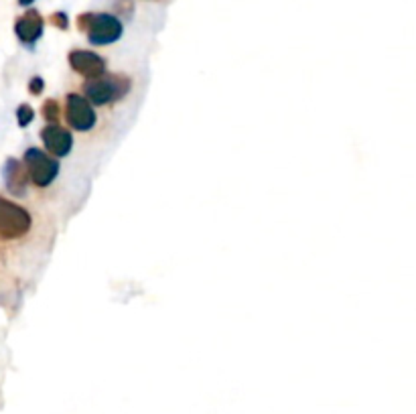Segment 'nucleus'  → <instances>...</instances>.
Masks as SVG:
<instances>
[{"label": "nucleus", "mask_w": 416, "mask_h": 414, "mask_svg": "<svg viewBox=\"0 0 416 414\" xmlns=\"http://www.w3.org/2000/svg\"><path fill=\"white\" fill-rule=\"evenodd\" d=\"M132 92V77L126 73H106L95 79H86L82 86V93L92 102L95 108L112 106L128 98Z\"/></svg>", "instance_id": "obj_1"}, {"label": "nucleus", "mask_w": 416, "mask_h": 414, "mask_svg": "<svg viewBox=\"0 0 416 414\" xmlns=\"http://www.w3.org/2000/svg\"><path fill=\"white\" fill-rule=\"evenodd\" d=\"M75 24L93 47L114 45L124 35V23L114 13H82Z\"/></svg>", "instance_id": "obj_2"}, {"label": "nucleus", "mask_w": 416, "mask_h": 414, "mask_svg": "<svg viewBox=\"0 0 416 414\" xmlns=\"http://www.w3.org/2000/svg\"><path fill=\"white\" fill-rule=\"evenodd\" d=\"M33 230V215L21 204L0 195V242H19Z\"/></svg>", "instance_id": "obj_3"}, {"label": "nucleus", "mask_w": 416, "mask_h": 414, "mask_svg": "<svg viewBox=\"0 0 416 414\" xmlns=\"http://www.w3.org/2000/svg\"><path fill=\"white\" fill-rule=\"evenodd\" d=\"M23 162L31 185L37 189H47L55 183V179L59 177L61 171V162L59 159H55L53 155H49L45 148L39 146H31L26 148L23 155Z\"/></svg>", "instance_id": "obj_4"}, {"label": "nucleus", "mask_w": 416, "mask_h": 414, "mask_svg": "<svg viewBox=\"0 0 416 414\" xmlns=\"http://www.w3.org/2000/svg\"><path fill=\"white\" fill-rule=\"evenodd\" d=\"M63 118H66V124L75 132H90L98 124L95 106L84 93L77 92H70L66 95Z\"/></svg>", "instance_id": "obj_5"}, {"label": "nucleus", "mask_w": 416, "mask_h": 414, "mask_svg": "<svg viewBox=\"0 0 416 414\" xmlns=\"http://www.w3.org/2000/svg\"><path fill=\"white\" fill-rule=\"evenodd\" d=\"M68 63L73 73L84 79H95L108 73V61L104 55L92 49H71L68 53Z\"/></svg>", "instance_id": "obj_6"}, {"label": "nucleus", "mask_w": 416, "mask_h": 414, "mask_svg": "<svg viewBox=\"0 0 416 414\" xmlns=\"http://www.w3.org/2000/svg\"><path fill=\"white\" fill-rule=\"evenodd\" d=\"M41 140H43V146L49 155H53L55 159H63L68 157L71 151H73V132H71L70 126H63V124H47L41 128Z\"/></svg>", "instance_id": "obj_7"}, {"label": "nucleus", "mask_w": 416, "mask_h": 414, "mask_svg": "<svg viewBox=\"0 0 416 414\" xmlns=\"http://www.w3.org/2000/svg\"><path fill=\"white\" fill-rule=\"evenodd\" d=\"M43 31H45V19L35 8H29L15 21V35L24 47L35 45L43 37Z\"/></svg>", "instance_id": "obj_8"}, {"label": "nucleus", "mask_w": 416, "mask_h": 414, "mask_svg": "<svg viewBox=\"0 0 416 414\" xmlns=\"http://www.w3.org/2000/svg\"><path fill=\"white\" fill-rule=\"evenodd\" d=\"M2 175H4V185L6 189L15 195V197H24L26 189H29V173L24 169V162L19 159H6L4 167H2Z\"/></svg>", "instance_id": "obj_9"}, {"label": "nucleus", "mask_w": 416, "mask_h": 414, "mask_svg": "<svg viewBox=\"0 0 416 414\" xmlns=\"http://www.w3.org/2000/svg\"><path fill=\"white\" fill-rule=\"evenodd\" d=\"M41 116L45 118L47 124H59V120L63 116V106L55 98H49L41 106Z\"/></svg>", "instance_id": "obj_10"}, {"label": "nucleus", "mask_w": 416, "mask_h": 414, "mask_svg": "<svg viewBox=\"0 0 416 414\" xmlns=\"http://www.w3.org/2000/svg\"><path fill=\"white\" fill-rule=\"evenodd\" d=\"M114 15L122 17V19H132L134 2L132 0H114Z\"/></svg>", "instance_id": "obj_11"}, {"label": "nucleus", "mask_w": 416, "mask_h": 414, "mask_svg": "<svg viewBox=\"0 0 416 414\" xmlns=\"http://www.w3.org/2000/svg\"><path fill=\"white\" fill-rule=\"evenodd\" d=\"M33 120H35V110H33L29 104H21V106L17 108V122H19V126H21V128H26Z\"/></svg>", "instance_id": "obj_12"}, {"label": "nucleus", "mask_w": 416, "mask_h": 414, "mask_svg": "<svg viewBox=\"0 0 416 414\" xmlns=\"http://www.w3.org/2000/svg\"><path fill=\"white\" fill-rule=\"evenodd\" d=\"M49 23L53 24L55 29H59V31H68L70 29V17L63 10H57V13H53L49 17Z\"/></svg>", "instance_id": "obj_13"}, {"label": "nucleus", "mask_w": 416, "mask_h": 414, "mask_svg": "<svg viewBox=\"0 0 416 414\" xmlns=\"http://www.w3.org/2000/svg\"><path fill=\"white\" fill-rule=\"evenodd\" d=\"M43 90H45V79H43L41 75H33V77L29 79V93L41 95Z\"/></svg>", "instance_id": "obj_14"}, {"label": "nucleus", "mask_w": 416, "mask_h": 414, "mask_svg": "<svg viewBox=\"0 0 416 414\" xmlns=\"http://www.w3.org/2000/svg\"><path fill=\"white\" fill-rule=\"evenodd\" d=\"M33 2H35V0H19V4H21V6H31Z\"/></svg>", "instance_id": "obj_15"}]
</instances>
